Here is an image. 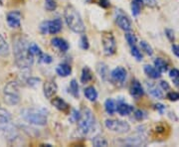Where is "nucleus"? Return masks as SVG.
Instances as JSON below:
<instances>
[{
    "mask_svg": "<svg viewBox=\"0 0 179 147\" xmlns=\"http://www.w3.org/2000/svg\"><path fill=\"white\" fill-rule=\"evenodd\" d=\"M14 57L20 69H28L33 65L34 56L29 52V43L23 37H18L13 43Z\"/></svg>",
    "mask_w": 179,
    "mask_h": 147,
    "instance_id": "nucleus-1",
    "label": "nucleus"
},
{
    "mask_svg": "<svg viewBox=\"0 0 179 147\" xmlns=\"http://www.w3.org/2000/svg\"><path fill=\"white\" fill-rule=\"evenodd\" d=\"M65 19H66L67 25L72 31L75 33H84L85 32V24L82 20L81 16L73 6H67L65 9Z\"/></svg>",
    "mask_w": 179,
    "mask_h": 147,
    "instance_id": "nucleus-2",
    "label": "nucleus"
},
{
    "mask_svg": "<svg viewBox=\"0 0 179 147\" xmlns=\"http://www.w3.org/2000/svg\"><path fill=\"white\" fill-rule=\"evenodd\" d=\"M21 116L27 122L34 125H45L48 121L47 115L44 111L37 108H25L21 111Z\"/></svg>",
    "mask_w": 179,
    "mask_h": 147,
    "instance_id": "nucleus-3",
    "label": "nucleus"
},
{
    "mask_svg": "<svg viewBox=\"0 0 179 147\" xmlns=\"http://www.w3.org/2000/svg\"><path fill=\"white\" fill-rule=\"evenodd\" d=\"M78 125L80 132L84 135H88L92 131V129L95 126V116L91 109L85 107L81 111L80 117L78 119Z\"/></svg>",
    "mask_w": 179,
    "mask_h": 147,
    "instance_id": "nucleus-4",
    "label": "nucleus"
},
{
    "mask_svg": "<svg viewBox=\"0 0 179 147\" xmlns=\"http://www.w3.org/2000/svg\"><path fill=\"white\" fill-rule=\"evenodd\" d=\"M4 101L9 106H16L20 103L19 87L15 82H10L4 87L3 90Z\"/></svg>",
    "mask_w": 179,
    "mask_h": 147,
    "instance_id": "nucleus-5",
    "label": "nucleus"
},
{
    "mask_svg": "<svg viewBox=\"0 0 179 147\" xmlns=\"http://www.w3.org/2000/svg\"><path fill=\"white\" fill-rule=\"evenodd\" d=\"M102 42H103L104 52L107 56H112L115 53L116 43L112 33H104L102 37Z\"/></svg>",
    "mask_w": 179,
    "mask_h": 147,
    "instance_id": "nucleus-6",
    "label": "nucleus"
},
{
    "mask_svg": "<svg viewBox=\"0 0 179 147\" xmlns=\"http://www.w3.org/2000/svg\"><path fill=\"white\" fill-rule=\"evenodd\" d=\"M106 126L107 129L113 132H118V133H126L130 129V125L126 121L116 119H107Z\"/></svg>",
    "mask_w": 179,
    "mask_h": 147,
    "instance_id": "nucleus-7",
    "label": "nucleus"
},
{
    "mask_svg": "<svg viewBox=\"0 0 179 147\" xmlns=\"http://www.w3.org/2000/svg\"><path fill=\"white\" fill-rule=\"evenodd\" d=\"M21 13L19 11H11L7 14V23L11 28H17L21 24Z\"/></svg>",
    "mask_w": 179,
    "mask_h": 147,
    "instance_id": "nucleus-8",
    "label": "nucleus"
},
{
    "mask_svg": "<svg viewBox=\"0 0 179 147\" xmlns=\"http://www.w3.org/2000/svg\"><path fill=\"white\" fill-rule=\"evenodd\" d=\"M112 79L115 83L123 84L126 79V71L123 67H118L112 72Z\"/></svg>",
    "mask_w": 179,
    "mask_h": 147,
    "instance_id": "nucleus-9",
    "label": "nucleus"
},
{
    "mask_svg": "<svg viewBox=\"0 0 179 147\" xmlns=\"http://www.w3.org/2000/svg\"><path fill=\"white\" fill-rule=\"evenodd\" d=\"M58 87L54 81H47L44 84V95L47 98H51L56 94Z\"/></svg>",
    "mask_w": 179,
    "mask_h": 147,
    "instance_id": "nucleus-10",
    "label": "nucleus"
},
{
    "mask_svg": "<svg viewBox=\"0 0 179 147\" xmlns=\"http://www.w3.org/2000/svg\"><path fill=\"white\" fill-rule=\"evenodd\" d=\"M0 130L3 133V135L8 139H14L17 136V131L14 127L10 126L9 123L0 124Z\"/></svg>",
    "mask_w": 179,
    "mask_h": 147,
    "instance_id": "nucleus-11",
    "label": "nucleus"
},
{
    "mask_svg": "<svg viewBox=\"0 0 179 147\" xmlns=\"http://www.w3.org/2000/svg\"><path fill=\"white\" fill-rule=\"evenodd\" d=\"M130 95L134 98H140L143 95V89L141 84L137 81H133L130 86Z\"/></svg>",
    "mask_w": 179,
    "mask_h": 147,
    "instance_id": "nucleus-12",
    "label": "nucleus"
},
{
    "mask_svg": "<svg viewBox=\"0 0 179 147\" xmlns=\"http://www.w3.org/2000/svg\"><path fill=\"white\" fill-rule=\"evenodd\" d=\"M116 23H118V26L121 27V29L126 31V32L132 30V23H130V21L129 20V18H127L126 16H124V15L118 16V18H116Z\"/></svg>",
    "mask_w": 179,
    "mask_h": 147,
    "instance_id": "nucleus-13",
    "label": "nucleus"
},
{
    "mask_svg": "<svg viewBox=\"0 0 179 147\" xmlns=\"http://www.w3.org/2000/svg\"><path fill=\"white\" fill-rule=\"evenodd\" d=\"M62 29V21L61 19H55L53 21H49L48 24V33L50 34H56L60 32Z\"/></svg>",
    "mask_w": 179,
    "mask_h": 147,
    "instance_id": "nucleus-14",
    "label": "nucleus"
},
{
    "mask_svg": "<svg viewBox=\"0 0 179 147\" xmlns=\"http://www.w3.org/2000/svg\"><path fill=\"white\" fill-rule=\"evenodd\" d=\"M52 45L61 51V52H67L69 49V45L65 40L61 38H54L52 40Z\"/></svg>",
    "mask_w": 179,
    "mask_h": 147,
    "instance_id": "nucleus-15",
    "label": "nucleus"
},
{
    "mask_svg": "<svg viewBox=\"0 0 179 147\" xmlns=\"http://www.w3.org/2000/svg\"><path fill=\"white\" fill-rule=\"evenodd\" d=\"M10 53L9 45L6 42V40L3 38V36L0 35V56L1 57H7Z\"/></svg>",
    "mask_w": 179,
    "mask_h": 147,
    "instance_id": "nucleus-16",
    "label": "nucleus"
},
{
    "mask_svg": "<svg viewBox=\"0 0 179 147\" xmlns=\"http://www.w3.org/2000/svg\"><path fill=\"white\" fill-rule=\"evenodd\" d=\"M11 118H12V116H11L10 112L6 108L0 106V124L9 123L11 121Z\"/></svg>",
    "mask_w": 179,
    "mask_h": 147,
    "instance_id": "nucleus-17",
    "label": "nucleus"
},
{
    "mask_svg": "<svg viewBox=\"0 0 179 147\" xmlns=\"http://www.w3.org/2000/svg\"><path fill=\"white\" fill-rule=\"evenodd\" d=\"M144 72L149 78L151 79H159L160 78V72L154 67H151L149 65H146L144 66Z\"/></svg>",
    "mask_w": 179,
    "mask_h": 147,
    "instance_id": "nucleus-18",
    "label": "nucleus"
},
{
    "mask_svg": "<svg viewBox=\"0 0 179 147\" xmlns=\"http://www.w3.org/2000/svg\"><path fill=\"white\" fill-rule=\"evenodd\" d=\"M57 74L61 77H68L70 75L71 72H72V69L69 65L67 64H61L57 67V70H56Z\"/></svg>",
    "mask_w": 179,
    "mask_h": 147,
    "instance_id": "nucleus-19",
    "label": "nucleus"
},
{
    "mask_svg": "<svg viewBox=\"0 0 179 147\" xmlns=\"http://www.w3.org/2000/svg\"><path fill=\"white\" fill-rule=\"evenodd\" d=\"M52 104L56 107V108H58L59 110H62V111H66V110H68V108H69L68 103L60 98H54L52 100Z\"/></svg>",
    "mask_w": 179,
    "mask_h": 147,
    "instance_id": "nucleus-20",
    "label": "nucleus"
},
{
    "mask_svg": "<svg viewBox=\"0 0 179 147\" xmlns=\"http://www.w3.org/2000/svg\"><path fill=\"white\" fill-rule=\"evenodd\" d=\"M116 110L121 115H129L133 111V107L129 104L126 103H121L116 107Z\"/></svg>",
    "mask_w": 179,
    "mask_h": 147,
    "instance_id": "nucleus-21",
    "label": "nucleus"
},
{
    "mask_svg": "<svg viewBox=\"0 0 179 147\" xmlns=\"http://www.w3.org/2000/svg\"><path fill=\"white\" fill-rule=\"evenodd\" d=\"M147 87H148V92L152 97H154L156 98H162L163 94L160 90L158 89L155 84H147Z\"/></svg>",
    "mask_w": 179,
    "mask_h": 147,
    "instance_id": "nucleus-22",
    "label": "nucleus"
},
{
    "mask_svg": "<svg viewBox=\"0 0 179 147\" xmlns=\"http://www.w3.org/2000/svg\"><path fill=\"white\" fill-rule=\"evenodd\" d=\"M85 95L89 100L95 101L96 98H98V92H96V90L94 87H89L85 90Z\"/></svg>",
    "mask_w": 179,
    "mask_h": 147,
    "instance_id": "nucleus-23",
    "label": "nucleus"
},
{
    "mask_svg": "<svg viewBox=\"0 0 179 147\" xmlns=\"http://www.w3.org/2000/svg\"><path fill=\"white\" fill-rule=\"evenodd\" d=\"M104 108H106L107 112L109 114H113L116 111V104L115 101L112 100V98H109V100H106L104 103Z\"/></svg>",
    "mask_w": 179,
    "mask_h": 147,
    "instance_id": "nucleus-24",
    "label": "nucleus"
},
{
    "mask_svg": "<svg viewBox=\"0 0 179 147\" xmlns=\"http://www.w3.org/2000/svg\"><path fill=\"white\" fill-rule=\"evenodd\" d=\"M142 0H133L132 2V11L133 16H137L141 11Z\"/></svg>",
    "mask_w": 179,
    "mask_h": 147,
    "instance_id": "nucleus-25",
    "label": "nucleus"
},
{
    "mask_svg": "<svg viewBox=\"0 0 179 147\" xmlns=\"http://www.w3.org/2000/svg\"><path fill=\"white\" fill-rule=\"evenodd\" d=\"M154 65H155V68L160 73L166 72L167 69H168V65H167V63L164 60H162V59H160V58L156 59V60L154 61Z\"/></svg>",
    "mask_w": 179,
    "mask_h": 147,
    "instance_id": "nucleus-26",
    "label": "nucleus"
},
{
    "mask_svg": "<svg viewBox=\"0 0 179 147\" xmlns=\"http://www.w3.org/2000/svg\"><path fill=\"white\" fill-rule=\"evenodd\" d=\"M92 80V73L89 68H84L83 72H82V76H81V81L83 84H87Z\"/></svg>",
    "mask_w": 179,
    "mask_h": 147,
    "instance_id": "nucleus-27",
    "label": "nucleus"
},
{
    "mask_svg": "<svg viewBox=\"0 0 179 147\" xmlns=\"http://www.w3.org/2000/svg\"><path fill=\"white\" fill-rule=\"evenodd\" d=\"M93 144L94 146L96 147H101V146H107V141L104 139L103 136L101 135H98L93 139Z\"/></svg>",
    "mask_w": 179,
    "mask_h": 147,
    "instance_id": "nucleus-28",
    "label": "nucleus"
},
{
    "mask_svg": "<svg viewBox=\"0 0 179 147\" xmlns=\"http://www.w3.org/2000/svg\"><path fill=\"white\" fill-rule=\"evenodd\" d=\"M169 77L171 78V80L175 84V86L179 87V71L177 69L171 70L169 73Z\"/></svg>",
    "mask_w": 179,
    "mask_h": 147,
    "instance_id": "nucleus-29",
    "label": "nucleus"
},
{
    "mask_svg": "<svg viewBox=\"0 0 179 147\" xmlns=\"http://www.w3.org/2000/svg\"><path fill=\"white\" fill-rule=\"evenodd\" d=\"M70 90H71V92H72V95H74V97L75 98L79 97V86H78V83H77L76 80H73L72 82H71Z\"/></svg>",
    "mask_w": 179,
    "mask_h": 147,
    "instance_id": "nucleus-30",
    "label": "nucleus"
},
{
    "mask_svg": "<svg viewBox=\"0 0 179 147\" xmlns=\"http://www.w3.org/2000/svg\"><path fill=\"white\" fill-rule=\"evenodd\" d=\"M98 72L104 80H106L107 77V68L104 64H99L98 66Z\"/></svg>",
    "mask_w": 179,
    "mask_h": 147,
    "instance_id": "nucleus-31",
    "label": "nucleus"
},
{
    "mask_svg": "<svg viewBox=\"0 0 179 147\" xmlns=\"http://www.w3.org/2000/svg\"><path fill=\"white\" fill-rule=\"evenodd\" d=\"M29 52L32 54L33 56H38L39 57V56L41 55L42 51L36 44L32 43V44H29Z\"/></svg>",
    "mask_w": 179,
    "mask_h": 147,
    "instance_id": "nucleus-32",
    "label": "nucleus"
},
{
    "mask_svg": "<svg viewBox=\"0 0 179 147\" xmlns=\"http://www.w3.org/2000/svg\"><path fill=\"white\" fill-rule=\"evenodd\" d=\"M140 47H141V49H142L144 52H145L147 55H149V56H151L152 54H153V50H152V48L149 46V44L148 43H146L145 41H141L140 42Z\"/></svg>",
    "mask_w": 179,
    "mask_h": 147,
    "instance_id": "nucleus-33",
    "label": "nucleus"
},
{
    "mask_svg": "<svg viewBox=\"0 0 179 147\" xmlns=\"http://www.w3.org/2000/svg\"><path fill=\"white\" fill-rule=\"evenodd\" d=\"M132 54L137 61L142 60V54L138 50V48H136L135 46H132Z\"/></svg>",
    "mask_w": 179,
    "mask_h": 147,
    "instance_id": "nucleus-34",
    "label": "nucleus"
},
{
    "mask_svg": "<svg viewBox=\"0 0 179 147\" xmlns=\"http://www.w3.org/2000/svg\"><path fill=\"white\" fill-rule=\"evenodd\" d=\"M39 59H40V62L42 63H45V64H49L52 62V57L48 54H43L41 53V55L39 56Z\"/></svg>",
    "mask_w": 179,
    "mask_h": 147,
    "instance_id": "nucleus-35",
    "label": "nucleus"
},
{
    "mask_svg": "<svg viewBox=\"0 0 179 147\" xmlns=\"http://www.w3.org/2000/svg\"><path fill=\"white\" fill-rule=\"evenodd\" d=\"M126 39L127 43H129L130 46H134V45H135L136 38H135V36L133 35L132 33H127V34H126Z\"/></svg>",
    "mask_w": 179,
    "mask_h": 147,
    "instance_id": "nucleus-36",
    "label": "nucleus"
},
{
    "mask_svg": "<svg viewBox=\"0 0 179 147\" xmlns=\"http://www.w3.org/2000/svg\"><path fill=\"white\" fill-rule=\"evenodd\" d=\"M45 6H46L48 10L52 11L54 9H56L57 4H56L55 0H46V1H45Z\"/></svg>",
    "mask_w": 179,
    "mask_h": 147,
    "instance_id": "nucleus-37",
    "label": "nucleus"
},
{
    "mask_svg": "<svg viewBox=\"0 0 179 147\" xmlns=\"http://www.w3.org/2000/svg\"><path fill=\"white\" fill-rule=\"evenodd\" d=\"M134 117L137 120H142V119H144V118L146 117V114L144 111H142V110L138 109V110H136V111L134 112Z\"/></svg>",
    "mask_w": 179,
    "mask_h": 147,
    "instance_id": "nucleus-38",
    "label": "nucleus"
},
{
    "mask_svg": "<svg viewBox=\"0 0 179 147\" xmlns=\"http://www.w3.org/2000/svg\"><path fill=\"white\" fill-rule=\"evenodd\" d=\"M81 47L82 49L87 50L89 48V41H88V38L86 36H83L81 39Z\"/></svg>",
    "mask_w": 179,
    "mask_h": 147,
    "instance_id": "nucleus-39",
    "label": "nucleus"
},
{
    "mask_svg": "<svg viewBox=\"0 0 179 147\" xmlns=\"http://www.w3.org/2000/svg\"><path fill=\"white\" fill-rule=\"evenodd\" d=\"M167 98L172 101H175V100H179V94H177V92H169L168 95H167Z\"/></svg>",
    "mask_w": 179,
    "mask_h": 147,
    "instance_id": "nucleus-40",
    "label": "nucleus"
},
{
    "mask_svg": "<svg viewBox=\"0 0 179 147\" xmlns=\"http://www.w3.org/2000/svg\"><path fill=\"white\" fill-rule=\"evenodd\" d=\"M48 24H49V21H45L40 25V30L43 34L48 33Z\"/></svg>",
    "mask_w": 179,
    "mask_h": 147,
    "instance_id": "nucleus-41",
    "label": "nucleus"
},
{
    "mask_svg": "<svg viewBox=\"0 0 179 147\" xmlns=\"http://www.w3.org/2000/svg\"><path fill=\"white\" fill-rule=\"evenodd\" d=\"M165 33H166V36H167V38L169 39V41H171V42H173V41H174V32H173L172 30H170V29H167V30L165 31Z\"/></svg>",
    "mask_w": 179,
    "mask_h": 147,
    "instance_id": "nucleus-42",
    "label": "nucleus"
},
{
    "mask_svg": "<svg viewBox=\"0 0 179 147\" xmlns=\"http://www.w3.org/2000/svg\"><path fill=\"white\" fill-rule=\"evenodd\" d=\"M172 51L176 56L179 58V45H173L172 46Z\"/></svg>",
    "mask_w": 179,
    "mask_h": 147,
    "instance_id": "nucleus-43",
    "label": "nucleus"
},
{
    "mask_svg": "<svg viewBox=\"0 0 179 147\" xmlns=\"http://www.w3.org/2000/svg\"><path fill=\"white\" fill-rule=\"evenodd\" d=\"M148 6H155L156 5V0H142Z\"/></svg>",
    "mask_w": 179,
    "mask_h": 147,
    "instance_id": "nucleus-44",
    "label": "nucleus"
},
{
    "mask_svg": "<svg viewBox=\"0 0 179 147\" xmlns=\"http://www.w3.org/2000/svg\"><path fill=\"white\" fill-rule=\"evenodd\" d=\"M155 108L158 109L160 114H162V112L164 111V109H165V106H162V104H160V103H158V104H156V106H155Z\"/></svg>",
    "mask_w": 179,
    "mask_h": 147,
    "instance_id": "nucleus-45",
    "label": "nucleus"
},
{
    "mask_svg": "<svg viewBox=\"0 0 179 147\" xmlns=\"http://www.w3.org/2000/svg\"><path fill=\"white\" fill-rule=\"evenodd\" d=\"M99 5L103 7H107L110 5V2L107 0H99Z\"/></svg>",
    "mask_w": 179,
    "mask_h": 147,
    "instance_id": "nucleus-46",
    "label": "nucleus"
},
{
    "mask_svg": "<svg viewBox=\"0 0 179 147\" xmlns=\"http://www.w3.org/2000/svg\"><path fill=\"white\" fill-rule=\"evenodd\" d=\"M160 86L163 90H169V84H168V83H166V82H164V81L160 82Z\"/></svg>",
    "mask_w": 179,
    "mask_h": 147,
    "instance_id": "nucleus-47",
    "label": "nucleus"
}]
</instances>
